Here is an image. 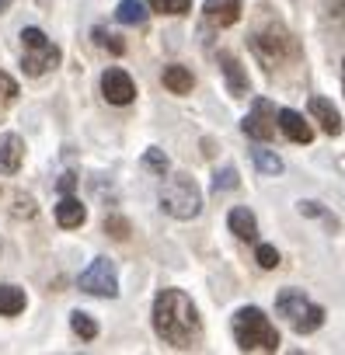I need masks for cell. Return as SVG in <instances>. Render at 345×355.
I'll list each match as a JSON object with an SVG mask.
<instances>
[{
    "mask_svg": "<svg viewBox=\"0 0 345 355\" xmlns=\"http://www.w3.org/2000/svg\"><path fill=\"white\" fill-rule=\"evenodd\" d=\"M153 327L157 334L175 345V348H192L203 338V317L196 303L182 289H164L153 303Z\"/></svg>",
    "mask_w": 345,
    "mask_h": 355,
    "instance_id": "6da1fadb",
    "label": "cell"
},
{
    "mask_svg": "<svg viewBox=\"0 0 345 355\" xmlns=\"http://www.w3.org/2000/svg\"><path fill=\"white\" fill-rule=\"evenodd\" d=\"M234 338L244 352H276L279 331L269 324V317L258 306H244L234 313Z\"/></svg>",
    "mask_w": 345,
    "mask_h": 355,
    "instance_id": "7a4b0ae2",
    "label": "cell"
},
{
    "mask_svg": "<svg viewBox=\"0 0 345 355\" xmlns=\"http://www.w3.org/2000/svg\"><path fill=\"white\" fill-rule=\"evenodd\" d=\"M160 206H164L167 216H175V220H192L203 209V192H199V185L192 182L189 174H178V178H171V182L160 189Z\"/></svg>",
    "mask_w": 345,
    "mask_h": 355,
    "instance_id": "3957f363",
    "label": "cell"
},
{
    "mask_svg": "<svg viewBox=\"0 0 345 355\" xmlns=\"http://www.w3.org/2000/svg\"><path fill=\"white\" fill-rule=\"evenodd\" d=\"M276 310H279V317L293 327V331H300V334H310V331H317L321 324H324V310L321 306H314L303 293H296V289H283L279 296H276Z\"/></svg>",
    "mask_w": 345,
    "mask_h": 355,
    "instance_id": "277c9868",
    "label": "cell"
},
{
    "mask_svg": "<svg viewBox=\"0 0 345 355\" xmlns=\"http://www.w3.org/2000/svg\"><path fill=\"white\" fill-rule=\"evenodd\" d=\"M22 42H25L22 67H25L28 77H42V73H49L53 67H60V49L46 39V32L25 28V32H22Z\"/></svg>",
    "mask_w": 345,
    "mask_h": 355,
    "instance_id": "5b68a950",
    "label": "cell"
},
{
    "mask_svg": "<svg viewBox=\"0 0 345 355\" xmlns=\"http://www.w3.org/2000/svg\"><path fill=\"white\" fill-rule=\"evenodd\" d=\"M289 49H293V42H289V35H286L279 25H272V28L251 35V53H255L269 70H276V67L289 56Z\"/></svg>",
    "mask_w": 345,
    "mask_h": 355,
    "instance_id": "8992f818",
    "label": "cell"
},
{
    "mask_svg": "<svg viewBox=\"0 0 345 355\" xmlns=\"http://www.w3.org/2000/svg\"><path fill=\"white\" fill-rule=\"evenodd\" d=\"M81 289L91 293V296H115L119 293V279H115L112 258H94V265L81 275Z\"/></svg>",
    "mask_w": 345,
    "mask_h": 355,
    "instance_id": "52a82bcc",
    "label": "cell"
},
{
    "mask_svg": "<svg viewBox=\"0 0 345 355\" xmlns=\"http://www.w3.org/2000/svg\"><path fill=\"white\" fill-rule=\"evenodd\" d=\"M272 119H279V115H276V108H272V101L258 98V101L251 105V112L244 115V132H248L251 139H272V136H276Z\"/></svg>",
    "mask_w": 345,
    "mask_h": 355,
    "instance_id": "ba28073f",
    "label": "cell"
},
{
    "mask_svg": "<svg viewBox=\"0 0 345 355\" xmlns=\"http://www.w3.org/2000/svg\"><path fill=\"white\" fill-rule=\"evenodd\" d=\"M101 94H105V101H112V105H129V101L136 98V84H133V77L122 73V70H105V77H101Z\"/></svg>",
    "mask_w": 345,
    "mask_h": 355,
    "instance_id": "9c48e42d",
    "label": "cell"
},
{
    "mask_svg": "<svg viewBox=\"0 0 345 355\" xmlns=\"http://www.w3.org/2000/svg\"><path fill=\"white\" fill-rule=\"evenodd\" d=\"M203 11H206V21L210 25L227 28V25H234L241 18V0H206Z\"/></svg>",
    "mask_w": 345,
    "mask_h": 355,
    "instance_id": "30bf717a",
    "label": "cell"
},
{
    "mask_svg": "<svg viewBox=\"0 0 345 355\" xmlns=\"http://www.w3.org/2000/svg\"><path fill=\"white\" fill-rule=\"evenodd\" d=\"M22 160H25V143H22V136L8 132L4 139H0V171L15 174L22 167Z\"/></svg>",
    "mask_w": 345,
    "mask_h": 355,
    "instance_id": "8fae6325",
    "label": "cell"
},
{
    "mask_svg": "<svg viewBox=\"0 0 345 355\" xmlns=\"http://www.w3.org/2000/svg\"><path fill=\"white\" fill-rule=\"evenodd\" d=\"M310 115L321 122V129L328 132V136H338L342 132V119H338V112H335V105L328 101V98H310Z\"/></svg>",
    "mask_w": 345,
    "mask_h": 355,
    "instance_id": "7c38bea8",
    "label": "cell"
},
{
    "mask_svg": "<svg viewBox=\"0 0 345 355\" xmlns=\"http://www.w3.org/2000/svg\"><path fill=\"white\" fill-rule=\"evenodd\" d=\"M279 125H283V132L293 139V143H310L314 139V129H310V122L300 115V112H279Z\"/></svg>",
    "mask_w": 345,
    "mask_h": 355,
    "instance_id": "4fadbf2b",
    "label": "cell"
},
{
    "mask_svg": "<svg viewBox=\"0 0 345 355\" xmlns=\"http://www.w3.org/2000/svg\"><path fill=\"white\" fill-rule=\"evenodd\" d=\"M220 67H224V77H227V87L234 91V98L248 94V77H244L241 63H237L230 53H220Z\"/></svg>",
    "mask_w": 345,
    "mask_h": 355,
    "instance_id": "5bb4252c",
    "label": "cell"
},
{
    "mask_svg": "<svg viewBox=\"0 0 345 355\" xmlns=\"http://www.w3.org/2000/svg\"><path fill=\"white\" fill-rule=\"evenodd\" d=\"M84 216H87V213H84V206H81L74 196H63V199H60V206H56V223H60V227L74 230V227L84 223Z\"/></svg>",
    "mask_w": 345,
    "mask_h": 355,
    "instance_id": "9a60e30c",
    "label": "cell"
},
{
    "mask_svg": "<svg viewBox=\"0 0 345 355\" xmlns=\"http://www.w3.org/2000/svg\"><path fill=\"white\" fill-rule=\"evenodd\" d=\"M164 87L171 94H189L196 87V80H192V73L185 67H164Z\"/></svg>",
    "mask_w": 345,
    "mask_h": 355,
    "instance_id": "2e32d148",
    "label": "cell"
},
{
    "mask_svg": "<svg viewBox=\"0 0 345 355\" xmlns=\"http://www.w3.org/2000/svg\"><path fill=\"white\" fill-rule=\"evenodd\" d=\"M227 223H230V230H234V234H237L241 241H255V234H258V227H255V216H251V209H230Z\"/></svg>",
    "mask_w": 345,
    "mask_h": 355,
    "instance_id": "e0dca14e",
    "label": "cell"
},
{
    "mask_svg": "<svg viewBox=\"0 0 345 355\" xmlns=\"http://www.w3.org/2000/svg\"><path fill=\"white\" fill-rule=\"evenodd\" d=\"M25 310V293L18 286H0V313L4 317H15Z\"/></svg>",
    "mask_w": 345,
    "mask_h": 355,
    "instance_id": "ac0fdd59",
    "label": "cell"
},
{
    "mask_svg": "<svg viewBox=\"0 0 345 355\" xmlns=\"http://www.w3.org/2000/svg\"><path fill=\"white\" fill-rule=\"evenodd\" d=\"M115 18H119L122 25H143V21H146V11H143L140 0H122V4L115 8Z\"/></svg>",
    "mask_w": 345,
    "mask_h": 355,
    "instance_id": "d6986e66",
    "label": "cell"
},
{
    "mask_svg": "<svg viewBox=\"0 0 345 355\" xmlns=\"http://www.w3.org/2000/svg\"><path fill=\"white\" fill-rule=\"evenodd\" d=\"M251 164H255L262 174H283V160L272 157L269 150H251Z\"/></svg>",
    "mask_w": 345,
    "mask_h": 355,
    "instance_id": "ffe728a7",
    "label": "cell"
},
{
    "mask_svg": "<svg viewBox=\"0 0 345 355\" xmlns=\"http://www.w3.org/2000/svg\"><path fill=\"white\" fill-rule=\"evenodd\" d=\"M150 8L157 15H185L192 8V0H150Z\"/></svg>",
    "mask_w": 345,
    "mask_h": 355,
    "instance_id": "44dd1931",
    "label": "cell"
},
{
    "mask_svg": "<svg viewBox=\"0 0 345 355\" xmlns=\"http://www.w3.org/2000/svg\"><path fill=\"white\" fill-rule=\"evenodd\" d=\"M70 324H74V331H77V334H81L84 341H91V338L98 334V324H94V320H91V317H87L84 310H77V313L70 317Z\"/></svg>",
    "mask_w": 345,
    "mask_h": 355,
    "instance_id": "7402d4cb",
    "label": "cell"
},
{
    "mask_svg": "<svg viewBox=\"0 0 345 355\" xmlns=\"http://www.w3.org/2000/svg\"><path fill=\"white\" fill-rule=\"evenodd\" d=\"M15 98H18V80H15L11 73L0 70V108H8Z\"/></svg>",
    "mask_w": 345,
    "mask_h": 355,
    "instance_id": "603a6c76",
    "label": "cell"
},
{
    "mask_svg": "<svg viewBox=\"0 0 345 355\" xmlns=\"http://www.w3.org/2000/svg\"><path fill=\"white\" fill-rule=\"evenodd\" d=\"M94 42H98V46H105V49H108V53H115V56H119V53H126V42H122V39H115L112 32H105V28H94Z\"/></svg>",
    "mask_w": 345,
    "mask_h": 355,
    "instance_id": "cb8c5ba5",
    "label": "cell"
},
{
    "mask_svg": "<svg viewBox=\"0 0 345 355\" xmlns=\"http://www.w3.org/2000/svg\"><path fill=\"white\" fill-rule=\"evenodd\" d=\"M143 167H150L153 174H167V157H164L160 150H153V146H150V150L143 153Z\"/></svg>",
    "mask_w": 345,
    "mask_h": 355,
    "instance_id": "d4e9b609",
    "label": "cell"
},
{
    "mask_svg": "<svg viewBox=\"0 0 345 355\" xmlns=\"http://www.w3.org/2000/svg\"><path fill=\"white\" fill-rule=\"evenodd\" d=\"M300 213H303V216H317V220H324V223H328V230H338V220H335L331 213H324L317 202H300Z\"/></svg>",
    "mask_w": 345,
    "mask_h": 355,
    "instance_id": "484cf974",
    "label": "cell"
},
{
    "mask_svg": "<svg viewBox=\"0 0 345 355\" xmlns=\"http://www.w3.org/2000/svg\"><path fill=\"white\" fill-rule=\"evenodd\" d=\"M213 189H217V192L237 189V171H234V167H224V171L217 174V182H213Z\"/></svg>",
    "mask_w": 345,
    "mask_h": 355,
    "instance_id": "4316f807",
    "label": "cell"
},
{
    "mask_svg": "<svg viewBox=\"0 0 345 355\" xmlns=\"http://www.w3.org/2000/svg\"><path fill=\"white\" fill-rule=\"evenodd\" d=\"M258 265H262V268H276V265H279V251H276L272 244H262V248H258Z\"/></svg>",
    "mask_w": 345,
    "mask_h": 355,
    "instance_id": "83f0119b",
    "label": "cell"
},
{
    "mask_svg": "<svg viewBox=\"0 0 345 355\" xmlns=\"http://www.w3.org/2000/svg\"><path fill=\"white\" fill-rule=\"evenodd\" d=\"M105 227L112 230V237H129V223H126V220H115V216H112Z\"/></svg>",
    "mask_w": 345,
    "mask_h": 355,
    "instance_id": "f1b7e54d",
    "label": "cell"
},
{
    "mask_svg": "<svg viewBox=\"0 0 345 355\" xmlns=\"http://www.w3.org/2000/svg\"><path fill=\"white\" fill-rule=\"evenodd\" d=\"M15 213H18V216H32V213H35V209H32V199H28V196H18V209H15Z\"/></svg>",
    "mask_w": 345,
    "mask_h": 355,
    "instance_id": "f546056e",
    "label": "cell"
},
{
    "mask_svg": "<svg viewBox=\"0 0 345 355\" xmlns=\"http://www.w3.org/2000/svg\"><path fill=\"white\" fill-rule=\"evenodd\" d=\"M74 185H77V178H74V174H63V178H60V192H63V196H70Z\"/></svg>",
    "mask_w": 345,
    "mask_h": 355,
    "instance_id": "4dcf8cb0",
    "label": "cell"
},
{
    "mask_svg": "<svg viewBox=\"0 0 345 355\" xmlns=\"http://www.w3.org/2000/svg\"><path fill=\"white\" fill-rule=\"evenodd\" d=\"M8 4H11V0H0V11H4V8H8Z\"/></svg>",
    "mask_w": 345,
    "mask_h": 355,
    "instance_id": "1f68e13d",
    "label": "cell"
},
{
    "mask_svg": "<svg viewBox=\"0 0 345 355\" xmlns=\"http://www.w3.org/2000/svg\"><path fill=\"white\" fill-rule=\"evenodd\" d=\"M342 84H345V63H342Z\"/></svg>",
    "mask_w": 345,
    "mask_h": 355,
    "instance_id": "d6a6232c",
    "label": "cell"
}]
</instances>
